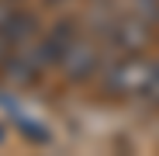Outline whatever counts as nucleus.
<instances>
[{
  "label": "nucleus",
  "instance_id": "obj_10",
  "mask_svg": "<svg viewBox=\"0 0 159 156\" xmlns=\"http://www.w3.org/2000/svg\"><path fill=\"white\" fill-rule=\"evenodd\" d=\"M14 14V7H11V0H0V28L7 24V17Z\"/></svg>",
  "mask_w": 159,
  "mask_h": 156
},
{
  "label": "nucleus",
  "instance_id": "obj_4",
  "mask_svg": "<svg viewBox=\"0 0 159 156\" xmlns=\"http://www.w3.org/2000/svg\"><path fill=\"white\" fill-rule=\"evenodd\" d=\"M0 35L11 42V49H14V45H24V42H31V38L38 35V21H35L31 14H24V11H14V14L7 17V24L0 28Z\"/></svg>",
  "mask_w": 159,
  "mask_h": 156
},
{
  "label": "nucleus",
  "instance_id": "obj_11",
  "mask_svg": "<svg viewBox=\"0 0 159 156\" xmlns=\"http://www.w3.org/2000/svg\"><path fill=\"white\" fill-rule=\"evenodd\" d=\"M7 56H11V42L0 35V66H4V59H7Z\"/></svg>",
  "mask_w": 159,
  "mask_h": 156
},
{
  "label": "nucleus",
  "instance_id": "obj_5",
  "mask_svg": "<svg viewBox=\"0 0 159 156\" xmlns=\"http://www.w3.org/2000/svg\"><path fill=\"white\" fill-rule=\"evenodd\" d=\"M0 76H4V83H11V87H28V83L38 80L42 73H38L28 59H21L17 52H11V56L4 59V66H0Z\"/></svg>",
  "mask_w": 159,
  "mask_h": 156
},
{
  "label": "nucleus",
  "instance_id": "obj_7",
  "mask_svg": "<svg viewBox=\"0 0 159 156\" xmlns=\"http://www.w3.org/2000/svg\"><path fill=\"white\" fill-rule=\"evenodd\" d=\"M14 125H17V132H21V135H28L31 142H48V128H45L42 121L28 118L24 111H17V115H14Z\"/></svg>",
  "mask_w": 159,
  "mask_h": 156
},
{
  "label": "nucleus",
  "instance_id": "obj_3",
  "mask_svg": "<svg viewBox=\"0 0 159 156\" xmlns=\"http://www.w3.org/2000/svg\"><path fill=\"white\" fill-rule=\"evenodd\" d=\"M107 45L114 49V52H121V56H135V52H142L149 42H152V28L142 21V17H135V14H118V21L107 28Z\"/></svg>",
  "mask_w": 159,
  "mask_h": 156
},
{
  "label": "nucleus",
  "instance_id": "obj_2",
  "mask_svg": "<svg viewBox=\"0 0 159 156\" xmlns=\"http://www.w3.org/2000/svg\"><path fill=\"white\" fill-rule=\"evenodd\" d=\"M56 66L62 69V76H66L69 83H87L93 73H100L104 52H100V45L90 42V38H73V42L62 49V56H59Z\"/></svg>",
  "mask_w": 159,
  "mask_h": 156
},
{
  "label": "nucleus",
  "instance_id": "obj_13",
  "mask_svg": "<svg viewBox=\"0 0 159 156\" xmlns=\"http://www.w3.org/2000/svg\"><path fill=\"white\" fill-rule=\"evenodd\" d=\"M0 142H4V128H0Z\"/></svg>",
  "mask_w": 159,
  "mask_h": 156
},
{
  "label": "nucleus",
  "instance_id": "obj_1",
  "mask_svg": "<svg viewBox=\"0 0 159 156\" xmlns=\"http://www.w3.org/2000/svg\"><path fill=\"white\" fill-rule=\"evenodd\" d=\"M156 63L142 59V52L135 56H121L114 63H104L100 66V87L107 90L111 97H139L149 83V73Z\"/></svg>",
  "mask_w": 159,
  "mask_h": 156
},
{
  "label": "nucleus",
  "instance_id": "obj_6",
  "mask_svg": "<svg viewBox=\"0 0 159 156\" xmlns=\"http://www.w3.org/2000/svg\"><path fill=\"white\" fill-rule=\"evenodd\" d=\"M76 38V24L73 21H59V24H52V28L42 35V45H45V52H48V59H52V66L59 63V56H62V49L69 45Z\"/></svg>",
  "mask_w": 159,
  "mask_h": 156
},
{
  "label": "nucleus",
  "instance_id": "obj_12",
  "mask_svg": "<svg viewBox=\"0 0 159 156\" xmlns=\"http://www.w3.org/2000/svg\"><path fill=\"white\" fill-rule=\"evenodd\" d=\"M45 4H48V7H52V4H62V0H45Z\"/></svg>",
  "mask_w": 159,
  "mask_h": 156
},
{
  "label": "nucleus",
  "instance_id": "obj_8",
  "mask_svg": "<svg viewBox=\"0 0 159 156\" xmlns=\"http://www.w3.org/2000/svg\"><path fill=\"white\" fill-rule=\"evenodd\" d=\"M135 17H142L145 24H159V0H131Z\"/></svg>",
  "mask_w": 159,
  "mask_h": 156
},
{
  "label": "nucleus",
  "instance_id": "obj_9",
  "mask_svg": "<svg viewBox=\"0 0 159 156\" xmlns=\"http://www.w3.org/2000/svg\"><path fill=\"white\" fill-rule=\"evenodd\" d=\"M139 97H145L152 108H159V63L152 66V73H149V83H145V90L139 94Z\"/></svg>",
  "mask_w": 159,
  "mask_h": 156
}]
</instances>
